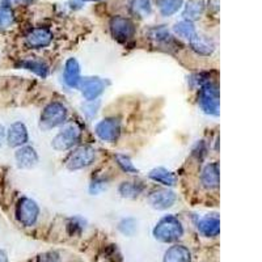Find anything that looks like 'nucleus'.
Wrapping results in <instances>:
<instances>
[{
	"instance_id": "obj_22",
	"label": "nucleus",
	"mask_w": 262,
	"mask_h": 262,
	"mask_svg": "<svg viewBox=\"0 0 262 262\" xmlns=\"http://www.w3.org/2000/svg\"><path fill=\"white\" fill-rule=\"evenodd\" d=\"M174 32H176L180 37L188 39V41H190L193 37L196 36V30L195 28H194L193 23L188 20L177 23V24L174 25Z\"/></svg>"
},
{
	"instance_id": "obj_5",
	"label": "nucleus",
	"mask_w": 262,
	"mask_h": 262,
	"mask_svg": "<svg viewBox=\"0 0 262 262\" xmlns=\"http://www.w3.org/2000/svg\"><path fill=\"white\" fill-rule=\"evenodd\" d=\"M16 215L21 224L30 227L36 223L39 215V207L36 202L30 198H23L20 200L16 209Z\"/></svg>"
},
{
	"instance_id": "obj_10",
	"label": "nucleus",
	"mask_w": 262,
	"mask_h": 262,
	"mask_svg": "<svg viewBox=\"0 0 262 262\" xmlns=\"http://www.w3.org/2000/svg\"><path fill=\"white\" fill-rule=\"evenodd\" d=\"M81 93L88 101H93L105 90V83L100 78H85L80 81Z\"/></svg>"
},
{
	"instance_id": "obj_11",
	"label": "nucleus",
	"mask_w": 262,
	"mask_h": 262,
	"mask_svg": "<svg viewBox=\"0 0 262 262\" xmlns=\"http://www.w3.org/2000/svg\"><path fill=\"white\" fill-rule=\"evenodd\" d=\"M28 130L23 122H15L7 131V142L11 147H21L28 142Z\"/></svg>"
},
{
	"instance_id": "obj_19",
	"label": "nucleus",
	"mask_w": 262,
	"mask_h": 262,
	"mask_svg": "<svg viewBox=\"0 0 262 262\" xmlns=\"http://www.w3.org/2000/svg\"><path fill=\"white\" fill-rule=\"evenodd\" d=\"M189 42H190L191 49L201 55H210L214 51V43L209 39H206L205 37L198 36V34L193 37Z\"/></svg>"
},
{
	"instance_id": "obj_13",
	"label": "nucleus",
	"mask_w": 262,
	"mask_h": 262,
	"mask_svg": "<svg viewBox=\"0 0 262 262\" xmlns=\"http://www.w3.org/2000/svg\"><path fill=\"white\" fill-rule=\"evenodd\" d=\"M16 163L20 168H33L38 163V155L36 149L30 146H24L18 148L15 154Z\"/></svg>"
},
{
	"instance_id": "obj_31",
	"label": "nucleus",
	"mask_w": 262,
	"mask_h": 262,
	"mask_svg": "<svg viewBox=\"0 0 262 262\" xmlns=\"http://www.w3.org/2000/svg\"><path fill=\"white\" fill-rule=\"evenodd\" d=\"M0 262H8V256L4 250H0Z\"/></svg>"
},
{
	"instance_id": "obj_30",
	"label": "nucleus",
	"mask_w": 262,
	"mask_h": 262,
	"mask_svg": "<svg viewBox=\"0 0 262 262\" xmlns=\"http://www.w3.org/2000/svg\"><path fill=\"white\" fill-rule=\"evenodd\" d=\"M4 140H6V128L0 125V147L4 144Z\"/></svg>"
},
{
	"instance_id": "obj_15",
	"label": "nucleus",
	"mask_w": 262,
	"mask_h": 262,
	"mask_svg": "<svg viewBox=\"0 0 262 262\" xmlns=\"http://www.w3.org/2000/svg\"><path fill=\"white\" fill-rule=\"evenodd\" d=\"M190 250L184 245H174L165 252L164 262H190Z\"/></svg>"
},
{
	"instance_id": "obj_16",
	"label": "nucleus",
	"mask_w": 262,
	"mask_h": 262,
	"mask_svg": "<svg viewBox=\"0 0 262 262\" xmlns=\"http://www.w3.org/2000/svg\"><path fill=\"white\" fill-rule=\"evenodd\" d=\"M202 184L209 189H215L219 186V165L216 163L206 165L202 172Z\"/></svg>"
},
{
	"instance_id": "obj_26",
	"label": "nucleus",
	"mask_w": 262,
	"mask_h": 262,
	"mask_svg": "<svg viewBox=\"0 0 262 262\" xmlns=\"http://www.w3.org/2000/svg\"><path fill=\"white\" fill-rule=\"evenodd\" d=\"M15 16L9 7H0V28H8L13 24Z\"/></svg>"
},
{
	"instance_id": "obj_7",
	"label": "nucleus",
	"mask_w": 262,
	"mask_h": 262,
	"mask_svg": "<svg viewBox=\"0 0 262 262\" xmlns=\"http://www.w3.org/2000/svg\"><path fill=\"white\" fill-rule=\"evenodd\" d=\"M96 158L95 148L90 146H84L78 148L76 151L70 156L69 161H67V168L70 170H78L83 169V168L88 167L93 163Z\"/></svg>"
},
{
	"instance_id": "obj_24",
	"label": "nucleus",
	"mask_w": 262,
	"mask_h": 262,
	"mask_svg": "<svg viewBox=\"0 0 262 262\" xmlns=\"http://www.w3.org/2000/svg\"><path fill=\"white\" fill-rule=\"evenodd\" d=\"M143 190V185L138 182H122L119 186V193L126 198H135Z\"/></svg>"
},
{
	"instance_id": "obj_25",
	"label": "nucleus",
	"mask_w": 262,
	"mask_h": 262,
	"mask_svg": "<svg viewBox=\"0 0 262 262\" xmlns=\"http://www.w3.org/2000/svg\"><path fill=\"white\" fill-rule=\"evenodd\" d=\"M21 66H23L24 69H27V70H29V71H33L34 74L39 75V76H42V78H46V76H48L49 69L45 63L37 62V60H25V62L21 63Z\"/></svg>"
},
{
	"instance_id": "obj_8",
	"label": "nucleus",
	"mask_w": 262,
	"mask_h": 262,
	"mask_svg": "<svg viewBox=\"0 0 262 262\" xmlns=\"http://www.w3.org/2000/svg\"><path fill=\"white\" fill-rule=\"evenodd\" d=\"M95 131L104 142H114L121 134V122L117 118H106L96 125Z\"/></svg>"
},
{
	"instance_id": "obj_2",
	"label": "nucleus",
	"mask_w": 262,
	"mask_h": 262,
	"mask_svg": "<svg viewBox=\"0 0 262 262\" xmlns=\"http://www.w3.org/2000/svg\"><path fill=\"white\" fill-rule=\"evenodd\" d=\"M200 105L206 114L217 116L219 114V91L214 83H205L201 88Z\"/></svg>"
},
{
	"instance_id": "obj_18",
	"label": "nucleus",
	"mask_w": 262,
	"mask_h": 262,
	"mask_svg": "<svg viewBox=\"0 0 262 262\" xmlns=\"http://www.w3.org/2000/svg\"><path fill=\"white\" fill-rule=\"evenodd\" d=\"M149 177L154 181L165 185V186H173V185L176 184V176L170 170L165 169V168H155V169H152L149 172Z\"/></svg>"
},
{
	"instance_id": "obj_21",
	"label": "nucleus",
	"mask_w": 262,
	"mask_h": 262,
	"mask_svg": "<svg viewBox=\"0 0 262 262\" xmlns=\"http://www.w3.org/2000/svg\"><path fill=\"white\" fill-rule=\"evenodd\" d=\"M184 0H156L158 8L163 16H172L182 6Z\"/></svg>"
},
{
	"instance_id": "obj_4",
	"label": "nucleus",
	"mask_w": 262,
	"mask_h": 262,
	"mask_svg": "<svg viewBox=\"0 0 262 262\" xmlns=\"http://www.w3.org/2000/svg\"><path fill=\"white\" fill-rule=\"evenodd\" d=\"M79 139H80V128L76 125H70L63 128L59 134H57V137L53 139L51 146L57 151H66L78 143Z\"/></svg>"
},
{
	"instance_id": "obj_32",
	"label": "nucleus",
	"mask_w": 262,
	"mask_h": 262,
	"mask_svg": "<svg viewBox=\"0 0 262 262\" xmlns=\"http://www.w3.org/2000/svg\"><path fill=\"white\" fill-rule=\"evenodd\" d=\"M84 2H98V0H84Z\"/></svg>"
},
{
	"instance_id": "obj_23",
	"label": "nucleus",
	"mask_w": 262,
	"mask_h": 262,
	"mask_svg": "<svg viewBox=\"0 0 262 262\" xmlns=\"http://www.w3.org/2000/svg\"><path fill=\"white\" fill-rule=\"evenodd\" d=\"M131 12L139 17H146L151 13V2L149 0H131Z\"/></svg>"
},
{
	"instance_id": "obj_6",
	"label": "nucleus",
	"mask_w": 262,
	"mask_h": 262,
	"mask_svg": "<svg viewBox=\"0 0 262 262\" xmlns=\"http://www.w3.org/2000/svg\"><path fill=\"white\" fill-rule=\"evenodd\" d=\"M111 32L114 39L119 42H126L134 37V24L128 18L122 16H116L111 20Z\"/></svg>"
},
{
	"instance_id": "obj_3",
	"label": "nucleus",
	"mask_w": 262,
	"mask_h": 262,
	"mask_svg": "<svg viewBox=\"0 0 262 262\" xmlns=\"http://www.w3.org/2000/svg\"><path fill=\"white\" fill-rule=\"evenodd\" d=\"M67 118V109L60 102H51L41 114V125L45 128H53L62 125Z\"/></svg>"
},
{
	"instance_id": "obj_12",
	"label": "nucleus",
	"mask_w": 262,
	"mask_h": 262,
	"mask_svg": "<svg viewBox=\"0 0 262 262\" xmlns=\"http://www.w3.org/2000/svg\"><path fill=\"white\" fill-rule=\"evenodd\" d=\"M51 39H53V34L46 28H37L33 29L32 32L27 36L28 45L33 49H41L45 46L50 45Z\"/></svg>"
},
{
	"instance_id": "obj_9",
	"label": "nucleus",
	"mask_w": 262,
	"mask_h": 262,
	"mask_svg": "<svg viewBox=\"0 0 262 262\" xmlns=\"http://www.w3.org/2000/svg\"><path fill=\"white\" fill-rule=\"evenodd\" d=\"M149 205L156 210H167L172 207L176 202V194L168 189H160V190L154 191L148 196Z\"/></svg>"
},
{
	"instance_id": "obj_27",
	"label": "nucleus",
	"mask_w": 262,
	"mask_h": 262,
	"mask_svg": "<svg viewBox=\"0 0 262 262\" xmlns=\"http://www.w3.org/2000/svg\"><path fill=\"white\" fill-rule=\"evenodd\" d=\"M119 231L126 236H133L137 231V222L131 217H127V219H123L118 226Z\"/></svg>"
},
{
	"instance_id": "obj_20",
	"label": "nucleus",
	"mask_w": 262,
	"mask_h": 262,
	"mask_svg": "<svg viewBox=\"0 0 262 262\" xmlns=\"http://www.w3.org/2000/svg\"><path fill=\"white\" fill-rule=\"evenodd\" d=\"M205 11V2L203 0H190L186 4V8L184 11L185 18L188 21H193L200 18L201 15Z\"/></svg>"
},
{
	"instance_id": "obj_29",
	"label": "nucleus",
	"mask_w": 262,
	"mask_h": 262,
	"mask_svg": "<svg viewBox=\"0 0 262 262\" xmlns=\"http://www.w3.org/2000/svg\"><path fill=\"white\" fill-rule=\"evenodd\" d=\"M152 37H155L158 41H167V39H169V33L167 32V30L164 29V28H160V29H154L152 30Z\"/></svg>"
},
{
	"instance_id": "obj_28",
	"label": "nucleus",
	"mask_w": 262,
	"mask_h": 262,
	"mask_svg": "<svg viewBox=\"0 0 262 262\" xmlns=\"http://www.w3.org/2000/svg\"><path fill=\"white\" fill-rule=\"evenodd\" d=\"M117 163L121 168H122L123 172L126 173H138V169L134 167V164L131 163L130 158L126 155H117Z\"/></svg>"
},
{
	"instance_id": "obj_33",
	"label": "nucleus",
	"mask_w": 262,
	"mask_h": 262,
	"mask_svg": "<svg viewBox=\"0 0 262 262\" xmlns=\"http://www.w3.org/2000/svg\"><path fill=\"white\" fill-rule=\"evenodd\" d=\"M11 2H13V0H11ZM17 2H20V0H17Z\"/></svg>"
},
{
	"instance_id": "obj_1",
	"label": "nucleus",
	"mask_w": 262,
	"mask_h": 262,
	"mask_svg": "<svg viewBox=\"0 0 262 262\" xmlns=\"http://www.w3.org/2000/svg\"><path fill=\"white\" fill-rule=\"evenodd\" d=\"M182 235H184V228L181 222L172 215L163 217L154 228V236L159 242L163 243L176 242Z\"/></svg>"
},
{
	"instance_id": "obj_14",
	"label": "nucleus",
	"mask_w": 262,
	"mask_h": 262,
	"mask_svg": "<svg viewBox=\"0 0 262 262\" xmlns=\"http://www.w3.org/2000/svg\"><path fill=\"white\" fill-rule=\"evenodd\" d=\"M64 83L70 86V88H76L80 84V66H79L78 60L75 58H70L64 66Z\"/></svg>"
},
{
	"instance_id": "obj_17",
	"label": "nucleus",
	"mask_w": 262,
	"mask_h": 262,
	"mask_svg": "<svg viewBox=\"0 0 262 262\" xmlns=\"http://www.w3.org/2000/svg\"><path fill=\"white\" fill-rule=\"evenodd\" d=\"M198 229L205 236L214 237V236H217L221 232V222L216 216H206L203 217L202 221H200Z\"/></svg>"
}]
</instances>
